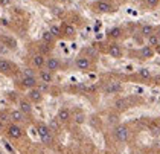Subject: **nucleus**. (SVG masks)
<instances>
[{
    "label": "nucleus",
    "instance_id": "f257e3e1",
    "mask_svg": "<svg viewBox=\"0 0 160 154\" xmlns=\"http://www.w3.org/2000/svg\"><path fill=\"white\" fill-rule=\"evenodd\" d=\"M37 133H38V137L43 144L46 145H50L53 142V136H52V130L49 128L48 125L44 124H38L37 125Z\"/></svg>",
    "mask_w": 160,
    "mask_h": 154
},
{
    "label": "nucleus",
    "instance_id": "f03ea898",
    "mask_svg": "<svg viewBox=\"0 0 160 154\" xmlns=\"http://www.w3.org/2000/svg\"><path fill=\"white\" fill-rule=\"evenodd\" d=\"M115 134H116V139L119 142H126L130 139V130L125 125H119V127H116Z\"/></svg>",
    "mask_w": 160,
    "mask_h": 154
},
{
    "label": "nucleus",
    "instance_id": "7ed1b4c3",
    "mask_svg": "<svg viewBox=\"0 0 160 154\" xmlns=\"http://www.w3.org/2000/svg\"><path fill=\"white\" fill-rule=\"evenodd\" d=\"M6 131H8V136L12 137V139H20L23 136V130H22V127L17 125L15 122L14 124H9L8 125V128H6Z\"/></svg>",
    "mask_w": 160,
    "mask_h": 154
},
{
    "label": "nucleus",
    "instance_id": "20e7f679",
    "mask_svg": "<svg viewBox=\"0 0 160 154\" xmlns=\"http://www.w3.org/2000/svg\"><path fill=\"white\" fill-rule=\"evenodd\" d=\"M29 99L32 102H40L41 101V98H43V93H41V90L40 89H35V87H32V89L29 90Z\"/></svg>",
    "mask_w": 160,
    "mask_h": 154
},
{
    "label": "nucleus",
    "instance_id": "39448f33",
    "mask_svg": "<svg viewBox=\"0 0 160 154\" xmlns=\"http://www.w3.org/2000/svg\"><path fill=\"white\" fill-rule=\"evenodd\" d=\"M11 120H14V122H23L24 120V113L22 110H14V111H11Z\"/></svg>",
    "mask_w": 160,
    "mask_h": 154
},
{
    "label": "nucleus",
    "instance_id": "423d86ee",
    "mask_svg": "<svg viewBox=\"0 0 160 154\" xmlns=\"http://www.w3.org/2000/svg\"><path fill=\"white\" fill-rule=\"evenodd\" d=\"M76 67H78V69H81V70L89 69V67H90V60H89V58H85V57L78 58V60H76Z\"/></svg>",
    "mask_w": 160,
    "mask_h": 154
},
{
    "label": "nucleus",
    "instance_id": "0eeeda50",
    "mask_svg": "<svg viewBox=\"0 0 160 154\" xmlns=\"http://www.w3.org/2000/svg\"><path fill=\"white\" fill-rule=\"evenodd\" d=\"M46 67H48V70H50V72L58 70L59 69V61L57 58H49L48 61H46Z\"/></svg>",
    "mask_w": 160,
    "mask_h": 154
},
{
    "label": "nucleus",
    "instance_id": "6e6552de",
    "mask_svg": "<svg viewBox=\"0 0 160 154\" xmlns=\"http://www.w3.org/2000/svg\"><path fill=\"white\" fill-rule=\"evenodd\" d=\"M12 70V64L8 61V60H0V72L2 73H11Z\"/></svg>",
    "mask_w": 160,
    "mask_h": 154
},
{
    "label": "nucleus",
    "instance_id": "1a4fd4ad",
    "mask_svg": "<svg viewBox=\"0 0 160 154\" xmlns=\"http://www.w3.org/2000/svg\"><path fill=\"white\" fill-rule=\"evenodd\" d=\"M96 8H98L99 12H111L113 11V6L108 2H98Z\"/></svg>",
    "mask_w": 160,
    "mask_h": 154
},
{
    "label": "nucleus",
    "instance_id": "9d476101",
    "mask_svg": "<svg viewBox=\"0 0 160 154\" xmlns=\"http://www.w3.org/2000/svg\"><path fill=\"white\" fill-rule=\"evenodd\" d=\"M122 90V85L119 84V83H110L108 85L105 87V92L107 93H117V92H121Z\"/></svg>",
    "mask_w": 160,
    "mask_h": 154
},
{
    "label": "nucleus",
    "instance_id": "9b49d317",
    "mask_svg": "<svg viewBox=\"0 0 160 154\" xmlns=\"http://www.w3.org/2000/svg\"><path fill=\"white\" fill-rule=\"evenodd\" d=\"M58 120H61V122H67V120L70 119V111L67 108H61L58 111V116H57Z\"/></svg>",
    "mask_w": 160,
    "mask_h": 154
},
{
    "label": "nucleus",
    "instance_id": "f8f14e48",
    "mask_svg": "<svg viewBox=\"0 0 160 154\" xmlns=\"http://www.w3.org/2000/svg\"><path fill=\"white\" fill-rule=\"evenodd\" d=\"M108 52H110V55L113 58H121V55H122V50H121V48H119V44H111Z\"/></svg>",
    "mask_w": 160,
    "mask_h": 154
},
{
    "label": "nucleus",
    "instance_id": "ddd939ff",
    "mask_svg": "<svg viewBox=\"0 0 160 154\" xmlns=\"http://www.w3.org/2000/svg\"><path fill=\"white\" fill-rule=\"evenodd\" d=\"M22 83H23L24 87H29V89H32V87L37 85V79H35V76H24V78L22 79Z\"/></svg>",
    "mask_w": 160,
    "mask_h": 154
},
{
    "label": "nucleus",
    "instance_id": "4468645a",
    "mask_svg": "<svg viewBox=\"0 0 160 154\" xmlns=\"http://www.w3.org/2000/svg\"><path fill=\"white\" fill-rule=\"evenodd\" d=\"M32 61H34L35 67H43V66L46 64V61H44V57L41 55V53H37V55H34V57H32Z\"/></svg>",
    "mask_w": 160,
    "mask_h": 154
},
{
    "label": "nucleus",
    "instance_id": "2eb2a0df",
    "mask_svg": "<svg viewBox=\"0 0 160 154\" xmlns=\"http://www.w3.org/2000/svg\"><path fill=\"white\" fill-rule=\"evenodd\" d=\"M40 78H41V81H43L44 84H49V83L52 81V73H50V70H41V72H40Z\"/></svg>",
    "mask_w": 160,
    "mask_h": 154
},
{
    "label": "nucleus",
    "instance_id": "dca6fc26",
    "mask_svg": "<svg viewBox=\"0 0 160 154\" xmlns=\"http://www.w3.org/2000/svg\"><path fill=\"white\" fill-rule=\"evenodd\" d=\"M20 110H22L24 115H29V113L32 111V105L28 101H20Z\"/></svg>",
    "mask_w": 160,
    "mask_h": 154
},
{
    "label": "nucleus",
    "instance_id": "f3484780",
    "mask_svg": "<svg viewBox=\"0 0 160 154\" xmlns=\"http://www.w3.org/2000/svg\"><path fill=\"white\" fill-rule=\"evenodd\" d=\"M115 107H116L117 110H125L126 107H128V101L124 99V98H121V99H117V101L115 102Z\"/></svg>",
    "mask_w": 160,
    "mask_h": 154
},
{
    "label": "nucleus",
    "instance_id": "a211bd4d",
    "mask_svg": "<svg viewBox=\"0 0 160 154\" xmlns=\"http://www.w3.org/2000/svg\"><path fill=\"white\" fill-rule=\"evenodd\" d=\"M140 53H142V57H143V58H151L154 52H152V49L150 48V46H146V48H143V49H142V52H140Z\"/></svg>",
    "mask_w": 160,
    "mask_h": 154
},
{
    "label": "nucleus",
    "instance_id": "6ab92c4d",
    "mask_svg": "<svg viewBox=\"0 0 160 154\" xmlns=\"http://www.w3.org/2000/svg\"><path fill=\"white\" fill-rule=\"evenodd\" d=\"M110 37H115V38H117V37H121V34H122V29L121 28H113V29H110Z\"/></svg>",
    "mask_w": 160,
    "mask_h": 154
},
{
    "label": "nucleus",
    "instance_id": "aec40b11",
    "mask_svg": "<svg viewBox=\"0 0 160 154\" xmlns=\"http://www.w3.org/2000/svg\"><path fill=\"white\" fill-rule=\"evenodd\" d=\"M52 40H53V35L50 34V31L43 32V41L44 43H52Z\"/></svg>",
    "mask_w": 160,
    "mask_h": 154
},
{
    "label": "nucleus",
    "instance_id": "412c9836",
    "mask_svg": "<svg viewBox=\"0 0 160 154\" xmlns=\"http://www.w3.org/2000/svg\"><path fill=\"white\" fill-rule=\"evenodd\" d=\"M142 34H143L145 37H150V35L152 34V26H150V24H145L143 28H142Z\"/></svg>",
    "mask_w": 160,
    "mask_h": 154
},
{
    "label": "nucleus",
    "instance_id": "4be33fe9",
    "mask_svg": "<svg viewBox=\"0 0 160 154\" xmlns=\"http://www.w3.org/2000/svg\"><path fill=\"white\" fill-rule=\"evenodd\" d=\"M148 44H150V46H157V44H159V37H156V35L151 34V35L148 37Z\"/></svg>",
    "mask_w": 160,
    "mask_h": 154
},
{
    "label": "nucleus",
    "instance_id": "5701e85b",
    "mask_svg": "<svg viewBox=\"0 0 160 154\" xmlns=\"http://www.w3.org/2000/svg\"><path fill=\"white\" fill-rule=\"evenodd\" d=\"M139 73H140L142 78H150L151 76V73H150L148 69H140V70H139Z\"/></svg>",
    "mask_w": 160,
    "mask_h": 154
},
{
    "label": "nucleus",
    "instance_id": "b1692460",
    "mask_svg": "<svg viewBox=\"0 0 160 154\" xmlns=\"http://www.w3.org/2000/svg\"><path fill=\"white\" fill-rule=\"evenodd\" d=\"M50 34L53 37H58L59 35V28H58V26H52V28H50Z\"/></svg>",
    "mask_w": 160,
    "mask_h": 154
},
{
    "label": "nucleus",
    "instance_id": "393cba45",
    "mask_svg": "<svg viewBox=\"0 0 160 154\" xmlns=\"http://www.w3.org/2000/svg\"><path fill=\"white\" fill-rule=\"evenodd\" d=\"M64 32H66L67 35H73V34H75V29H73V26H66Z\"/></svg>",
    "mask_w": 160,
    "mask_h": 154
},
{
    "label": "nucleus",
    "instance_id": "a878e982",
    "mask_svg": "<svg viewBox=\"0 0 160 154\" xmlns=\"http://www.w3.org/2000/svg\"><path fill=\"white\" fill-rule=\"evenodd\" d=\"M75 120L78 124H82L84 122V115L82 113H78V115H75Z\"/></svg>",
    "mask_w": 160,
    "mask_h": 154
},
{
    "label": "nucleus",
    "instance_id": "bb28decb",
    "mask_svg": "<svg viewBox=\"0 0 160 154\" xmlns=\"http://www.w3.org/2000/svg\"><path fill=\"white\" fill-rule=\"evenodd\" d=\"M49 128H50L52 131H57V130H58V124H57V120H52L50 125H49Z\"/></svg>",
    "mask_w": 160,
    "mask_h": 154
},
{
    "label": "nucleus",
    "instance_id": "cd10ccee",
    "mask_svg": "<svg viewBox=\"0 0 160 154\" xmlns=\"http://www.w3.org/2000/svg\"><path fill=\"white\" fill-rule=\"evenodd\" d=\"M8 119H11V116H8V115H6V113H0V120H2V122H3V120H8Z\"/></svg>",
    "mask_w": 160,
    "mask_h": 154
},
{
    "label": "nucleus",
    "instance_id": "c85d7f7f",
    "mask_svg": "<svg viewBox=\"0 0 160 154\" xmlns=\"http://www.w3.org/2000/svg\"><path fill=\"white\" fill-rule=\"evenodd\" d=\"M146 3H148L150 6H157V3H159V0H146Z\"/></svg>",
    "mask_w": 160,
    "mask_h": 154
},
{
    "label": "nucleus",
    "instance_id": "c756f323",
    "mask_svg": "<svg viewBox=\"0 0 160 154\" xmlns=\"http://www.w3.org/2000/svg\"><path fill=\"white\" fill-rule=\"evenodd\" d=\"M24 76H34V73H32L31 69H26V70H24Z\"/></svg>",
    "mask_w": 160,
    "mask_h": 154
},
{
    "label": "nucleus",
    "instance_id": "7c9ffc66",
    "mask_svg": "<svg viewBox=\"0 0 160 154\" xmlns=\"http://www.w3.org/2000/svg\"><path fill=\"white\" fill-rule=\"evenodd\" d=\"M116 120H117V116H116V115L110 116V122H116Z\"/></svg>",
    "mask_w": 160,
    "mask_h": 154
},
{
    "label": "nucleus",
    "instance_id": "2f4dec72",
    "mask_svg": "<svg viewBox=\"0 0 160 154\" xmlns=\"http://www.w3.org/2000/svg\"><path fill=\"white\" fill-rule=\"evenodd\" d=\"M89 53L90 55H96V50L95 49H89Z\"/></svg>",
    "mask_w": 160,
    "mask_h": 154
},
{
    "label": "nucleus",
    "instance_id": "473e14b6",
    "mask_svg": "<svg viewBox=\"0 0 160 154\" xmlns=\"http://www.w3.org/2000/svg\"><path fill=\"white\" fill-rule=\"evenodd\" d=\"M0 3L2 5H9V0H0Z\"/></svg>",
    "mask_w": 160,
    "mask_h": 154
},
{
    "label": "nucleus",
    "instance_id": "72a5a7b5",
    "mask_svg": "<svg viewBox=\"0 0 160 154\" xmlns=\"http://www.w3.org/2000/svg\"><path fill=\"white\" fill-rule=\"evenodd\" d=\"M2 131H3V122L0 120V133H2Z\"/></svg>",
    "mask_w": 160,
    "mask_h": 154
},
{
    "label": "nucleus",
    "instance_id": "f704fd0d",
    "mask_svg": "<svg viewBox=\"0 0 160 154\" xmlns=\"http://www.w3.org/2000/svg\"><path fill=\"white\" fill-rule=\"evenodd\" d=\"M58 2H66V0H58Z\"/></svg>",
    "mask_w": 160,
    "mask_h": 154
},
{
    "label": "nucleus",
    "instance_id": "c9c22d12",
    "mask_svg": "<svg viewBox=\"0 0 160 154\" xmlns=\"http://www.w3.org/2000/svg\"><path fill=\"white\" fill-rule=\"evenodd\" d=\"M159 44H160V38H159Z\"/></svg>",
    "mask_w": 160,
    "mask_h": 154
},
{
    "label": "nucleus",
    "instance_id": "e433bc0d",
    "mask_svg": "<svg viewBox=\"0 0 160 154\" xmlns=\"http://www.w3.org/2000/svg\"><path fill=\"white\" fill-rule=\"evenodd\" d=\"M157 50H159V52H160V48H159V49H157Z\"/></svg>",
    "mask_w": 160,
    "mask_h": 154
},
{
    "label": "nucleus",
    "instance_id": "4c0bfd02",
    "mask_svg": "<svg viewBox=\"0 0 160 154\" xmlns=\"http://www.w3.org/2000/svg\"><path fill=\"white\" fill-rule=\"evenodd\" d=\"M0 154H3V153H0Z\"/></svg>",
    "mask_w": 160,
    "mask_h": 154
}]
</instances>
